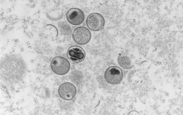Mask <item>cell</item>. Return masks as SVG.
I'll list each match as a JSON object with an SVG mask.
<instances>
[{
    "label": "cell",
    "instance_id": "cell-1",
    "mask_svg": "<svg viewBox=\"0 0 183 115\" xmlns=\"http://www.w3.org/2000/svg\"><path fill=\"white\" fill-rule=\"evenodd\" d=\"M51 69L53 72L60 75L67 74L70 68L69 61L65 58L57 56L54 58L50 63Z\"/></svg>",
    "mask_w": 183,
    "mask_h": 115
},
{
    "label": "cell",
    "instance_id": "cell-2",
    "mask_svg": "<svg viewBox=\"0 0 183 115\" xmlns=\"http://www.w3.org/2000/svg\"><path fill=\"white\" fill-rule=\"evenodd\" d=\"M88 27L91 30L98 31L101 30L105 25V20L101 14L94 13L89 15L86 20Z\"/></svg>",
    "mask_w": 183,
    "mask_h": 115
},
{
    "label": "cell",
    "instance_id": "cell-3",
    "mask_svg": "<svg viewBox=\"0 0 183 115\" xmlns=\"http://www.w3.org/2000/svg\"><path fill=\"white\" fill-rule=\"evenodd\" d=\"M72 37L76 43L80 45H84L90 41L91 38V33L87 27L79 26L74 29L72 33Z\"/></svg>",
    "mask_w": 183,
    "mask_h": 115
},
{
    "label": "cell",
    "instance_id": "cell-4",
    "mask_svg": "<svg viewBox=\"0 0 183 115\" xmlns=\"http://www.w3.org/2000/svg\"><path fill=\"white\" fill-rule=\"evenodd\" d=\"M123 76V71L119 67L111 66L105 70L104 78L108 83L113 85L118 84L122 80Z\"/></svg>",
    "mask_w": 183,
    "mask_h": 115
},
{
    "label": "cell",
    "instance_id": "cell-5",
    "mask_svg": "<svg viewBox=\"0 0 183 115\" xmlns=\"http://www.w3.org/2000/svg\"><path fill=\"white\" fill-rule=\"evenodd\" d=\"M58 93L60 97L63 100H70L75 96L77 89L73 84L65 82L60 85L58 89Z\"/></svg>",
    "mask_w": 183,
    "mask_h": 115
},
{
    "label": "cell",
    "instance_id": "cell-6",
    "mask_svg": "<svg viewBox=\"0 0 183 115\" xmlns=\"http://www.w3.org/2000/svg\"><path fill=\"white\" fill-rule=\"evenodd\" d=\"M66 17L68 21L71 24L78 25L82 24L85 19L83 12L80 9L72 8L67 11Z\"/></svg>",
    "mask_w": 183,
    "mask_h": 115
},
{
    "label": "cell",
    "instance_id": "cell-7",
    "mask_svg": "<svg viewBox=\"0 0 183 115\" xmlns=\"http://www.w3.org/2000/svg\"><path fill=\"white\" fill-rule=\"evenodd\" d=\"M67 56L70 60L76 63H79L84 60L85 56V53L84 50L81 47L73 45L68 49Z\"/></svg>",
    "mask_w": 183,
    "mask_h": 115
},
{
    "label": "cell",
    "instance_id": "cell-8",
    "mask_svg": "<svg viewBox=\"0 0 183 115\" xmlns=\"http://www.w3.org/2000/svg\"><path fill=\"white\" fill-rule=\"evenodd\" d=\"M118 61L119 65L124 69H129L133 66L131 59L126 56H119L118 57Z\"/></svg>",
    "mask_w": 183,
    "mask_h": 115
}]
</instances>
